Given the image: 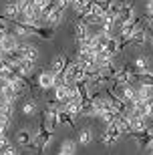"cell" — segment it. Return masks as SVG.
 Listing matches in <instances>:
<instances>
[{
    "label": "cell",
    "mask_w": 153,
    "mask_h": 155,
    "mask_svg": "<svg viewBox=\"0 0 153 155\" xmlns=\"http://www.w3.org/2000/svg\"><path fill=\"white\" fill-rule=\"evenodd\" d=\"M22 111H24V115H34V113H36V105H34V99H32V101H28V103H24Z\"/></svg>",
    "instance_id": "cell-24"
},
{
    "label": "cell",
    "mask_w": 153,
    "mask_h": 155,
    "mask_svg": "<svg viewBox=\"0 0 153 155\" xmlns=\"http://www.w3.org/2000/svg\"><path fill=\"white\" fill-rule=\"evenodd\" d=\"M133 64H135V67H137L139 71H147V61H145L143 57H139V58H137V61H135Z\"/></svg>",
    "instance_id": "cell-27"
},
{
    "label": "cell",
    "mask_w": 153,
    "mask_h": 155,
    "mask_svg": "<svg viewBox=\"0 0 153 155\" xmlns=\"http://www.w3.org/2000/svg\"><path fill=\"white\" fill-rule=\"evenodd\" d=\"M123 135L119 129V125H117V121H113V123H107V129H105V133H103V145H115L117 141H119V137Z\"/></svg>",
    "instance_id": "cell-2"
},
{
    "label": "cell",
    "mask_w": 153,
    "mask_h": 155,
    "mask_svg": "<svg viewBox=\"0 0 153 155\" xmlns=\"http://www.w3.org/2000/svg\"><path fill=\"white\" fill-rule=\"evenodd\" d=\"M145 42H147V32H145L143 28L139 30V32H135V35L129 38V45H133V46H143Z\"/></svg>",
    "instance_id": "cell-17"
},
{
    "label": "cell",
    "mask_w": 153,
    "mask_h": 155,
    "mask_svg": "<svg viewBox=\"0 0 153 155\" xmlns=\"http://www.w3.org/2000/svg\"><path fill=\"white\" fill-rule=\"evenodd\" d=\"M62 20H65V8H61V6H55V8H52V12L46 16L45 24H46V26H51V28H57Z\"/></svg>",
    "instance_id": "cell-8"
},
{
    "label": "cell",
    "mask_w": 153,
    "mask_h": 155,
    "mask_svg": "<svg viewBox=\"0 0 153 155\" xmlns=\"http://www.w3.org/2000/svg\"><path fill=\"white\" fill-rule=\"evenodd\" d=\"M133 16H135V8H133V4H131V2H121V10H119V16L115 18V26L125 24Z\"/></svg>",
    "instance_id": "cell-7"
},
{
    "label": "cell",
    "mask_w": 153,
    "mask_h": 155,
    "mask_svg": "<svg viewBox=\"0 0 153 155\" xmlns=\"http://www.w3.org/2000/svg\"><path fill=\"white\" fill-rule=\"evenodd\" d=\"M58 125H67V127H75V119L67 109H58Z\"/></svg>",
    "instance_id": "cell-16"
},
{
    "label": "cell",
    "mask_w": 153,
    "mask_h": 155,
    "mask_svg": "<svg viewBox=\"0 0 153 155\" xmlns=\"http://www.w3.org/2000/svg\"><path fill=\"white\" fill-rule=\"evenodd\" d=\"M75 147H77V145H75V141H68V139H67V141H65V143L61 145L58 153H61V155H73L75 151H77Z\"/></svg>",
    "instance_id": "cell-20"
},
{
    "label": "cell",
    "mask_w": 153,
    "mask_h": 155,
    "mask_svg": "<svg viewBox=\"0 0 153 155\" xmlns=\"http://www.w3.org/2000/svg\"><path fill=\"white\" fill-rule=\"evenodd\" d=\"M129 137L135 141L139 147H147V143L153 139V129L151 127H145V129H139V131H131L129 133Z\"/></svg>",
    "instance_id": "cell-4"
},
{
    "label": "cell",
    "mask_w": 153,
    "mask_h": 155,
    "mask_svg": "<svg viewBox=\"0 0 153 155\" xmlns=\"http://www.w3.org/2000/svg\"><path fill=\"white\" fill-rule=\"evenodd\" d=\"M16 51L20 52L22 58H28V61H34V63H36V58H38V48L32 46V45H28V42H26V45H18Z\"/></svg>",
    "instance_id": "cell-10"
},
{
    "label": "cell",
    "mask_w": 153,
    "mask_h": 155,
    "mask_svg": "<svg viewBox=\"0 0 153 155\" xmlns=\"http://www.w3.org/2000/svg\"><path fill=\"white\" fill-rule=\"evenodd\" d=\"M40 119L45 121V125H46V129H48V131H55V129H57V125H58V107H57V103L51 105L46 111H42Z\"/></svg>",
    "instance_id": "cell-3"
},
{
    "label": "cell",
    "mask_w": 153,
    "mask_h": 155,
    "mask_svg": "<svg viewBox=\"0 0 153 155\" xmlns=\"http://www.w3.org/2000/svg\"><path fill=\"white\" fill-rule=\"evenodd\" d=\"M119 10H121V2H111V6H109V14H111V16H119Z\"/></svg>",
    "instance_id": "cell-25"
},
{
    "label": "cell",
    "mask_w": 153,
    "mask_h": 155,
    "mask_svg": "<svg viewBox=\"0 0 153 155\" xmlns=\"http://www.w3.org/2000/svg\"><path fill=\"white\" fill-rule=\"evenodd\" d=\"M147 12L153 16V0H149V4H147Z\"/></svg>",
    "instance_id": "cell-28"
},
{
    "label": "cell",
    "mask_w": 153,
    "mask_h": 155,
    "mask_svg": "<svg viewBox=\"0 0 153 155\" xmlns=\"http://www.w3.org/2000/svg\"><path fill=\"white\" fill-rule=\"evenodd\" d=\"M71 61H73V58L68 57V54L61 52V54L55 57V61H52V64H51V71L55 75H65V71H67V67L71 64Z\"/></svg>",
    "instance_id": "cell-6"
},
{
    "label": "cell",
    "mask_w": 153,
    "mask_h": 155,
    "mask_svg": "<svg viewBox=\"0 0 153 155\" xmlns=\"http://www.w3.org/2000/svg\"><path fill=\"white\" fill-rule=\"evenodd\" d=\"M89 35V26H87L83 20H75L73 22V36H75V42H81Z\"/></svg>",
    "instance_id": "cell-12"
},
{
    "label": "cell",
    "mask_w": 153,
    "mask_h": 155,
    "mask_svg": "<svg viewBox=\"0 0 153 155\" xmlns=\"http://www.w3.org/2000/svg\"><path fill=\"white\" fill-rule=\"evenodd\" d=\"M51 139H52V131H48L45 125V121L40 119V125H38V131L34 133V149H45L46 145L51 143Z\"/></svg>",
    "instance_id": "cell-1"
},
{
    "label": "cell",
    "mask_w": 153,
    "mask_h": 155,
    "mask_svg": "<svg viewBox=\"0 0 153 155\" xmlns=\"http://www.w3.org/2000/svg\"><path fill=\"white\" fill-rule=\"evenodd\" d=\"M16 153H18V149L10 143V141H6V143L0 147V155H16Z\"/></svg>",
    "instance_id": "cell-22"
},
{
    "label": "cell",
    "mask_w": 153,
    "mask_h": 155,
    "mask_svg": "<svg viewBox=\"0 0 153 155\" xmlns=\"http://www.w3.org/2000/svg\"><path fill=\"white\" fill-rule=\"evenodd\" d=\"M137 83H143V85L153 87V75L149 73V71H141V73L137 75Z\"/></svg>",
    "instance_id": "cell-21"
},
{
    "label": "cell",
    "mask_w": 153,
    "mask_h": 155,
    "mask_svg": "<svg viewBox=\"0 0 153 155\" xmlns=\"http://www.w3.org/2000/svg\"><path fill=\"white\" fill-rule=\"evenodd\" d=\"M0 99H2V91H0Z\"/></svg>",
    "instance_id": "cell-31"
},
{
    "label": "cell",
    "mask_w": 153,
    "mask_h": 155,
    "mask_svg": "<svg viewBox=\"0 0 153 155\" xmlns=\"http://www.w3.org/2000/svg\"><path fill=\"white\" fill-rule=\"evenodd\" d=\"M16 143L20 147H34V133H30L28 129H20L16 133Z\"/></svg>",
    "instance_id": "cell-11"
},
{
    "label": "cell",
    "mask_w": 153,
    "mask_h": 155,
    "mask_svg": "<svg viewBox=\"0 0 153 155\" xmlns=\"http://www.w3.org/2000/svg\"><path fill=\"white\" fill-rule=\"evenodd\" d=\"M87 4H89V0H75L71 6H73V10H75V12H81Z\"/></svg>",
    "instance_id": "cell-26"
},
{
    "label": "cell",
    "mask_w": 153,
    "mask_h": 155,
    "mask_svg": "<svg viewBox=\"0 0 153 155\" xmlns=\"http://www.w3.org/2000/svg\"><path fill=\"white\" fill-rule=\"evenodd\" d=\"M105 48H107L111 54H119V51H121V46H119V40L117 38H113V36H109V40H107V45H105Z\"/></svg>",
    "instance_id": "cell-19"
},
{
    "label": "cell",
    "mask_w": 153,
    "mask_h": 155,
    "mask_svg": "<svg viewBox=\"0 0 153 155\" xmlns=\"http://www.w3.org/2000/svg\"><path fill=\"white\" fill-rule=\"evenodd\" d=\"M91 139H93L91 129H83V131H81V135H79V143L81 145H89V143H91Z\"/></svg>",
    "instance_id": "cell-23"
},
{
    "label": "cell",
    "mask_w": 153,
    "mask_h": 155,
    "mask_svg": "<svg viewBox=\"0 0 153 155\" xmlns=\"http://www.w3.org/2000/svg\"><path fill=\"white\" fill-rule=\"evenodd\" d=\"M55 101L57 103H67L68 101V85H57L55 87Z\"/></svg>",
    "instance_id": "cell-14"
},
{
    "label": "cell",
    "mask_w": 153,
    "mask_h": 155,
    "mask_svg": "<svg viewBox=\"0 0 153 155\" xmlns=\"http://www.w3.org/2000/svg\"><path fill=\"white\" fill-rule=\"evenodd\" d=\"M18 46V36L12 32V30H8L4 36H2V40H0V48H2V52H10L14 51Z\"/></svg>",
    "instance_id": "cell-9"
},
{
    "label": "cell",
    "mask_w": 153,
    "mask_h": 155,
    "mask_svg": "<svg viewBox=\"0 0 153 155\" xmlns=\"http://www.w3.org/2000/svg\"><path fill=\"white\" fill-rule=\"evenodd\" d=\"M6 141H8V139H6V137H4V135H0V147H2V145H4V143H6Z\"/></svg>",
    "instance_id": "cell-30"
},
{
    "label": "cell",
    "mask_w": 153,
    "mask_h": 155,
    "mask_svg": "<svg viewBox=\"0 0 153 155\" xmlns=\"http://www.w3.org/2000/svg\"><path fill=\"white\" fill-rule=\"evenodd\" d=\"M36 85H38L42 91H46V89H55V87H57V75H55L52 71L38 73V77H36Z\"/></svg>",
    "instance_id": "cell-5"
},
{
    "label": "cell",
    "mask_w": 153,
    "mask_h": 155,
    "mask_svg": "<svg viewBox=\"0 0 153 155\" xmlns=\"http://www.w3.org/2000/svg\"><path fill=\"white\" fill-rule=\"evenodd\" d=\"M137 97L139 99H149V97H153V87H149V85H143V83H137Z\"/></svg>",
    "instance_id": "cell-18"
},
{
    "label": "cell",
    "mask_w": 153,
    "mask_h": 155,
    "mask_svg": "<svg viewBox=\"0 0 153 155\" xmlns=\"http://www.w3.org/2000/svg\"><path fill=\"white\" fill-rule=\"evenodd\" d=\"M117 71H119V69H117V67L113 64V61H111V63H107V64H101V69H99V75H101L103 79L109 83V81H113V79H115Z\"/></svg>",
    "instance_id": "cell-13"
},
{
    "label": "cell",
    "mask_w": 153,
    "mask_h": 155,
    "mask_svg": "<svg viewBox=\"0 0 153 155\" xmlns=\"http://www.w3.org/2000/svg\"><path fill=\"white\" fill-rule=\"evenodd\" d=\"M147 151H149V153H153V139L147 143Z\"/></svg>",
    "instance_id": "cell-29"
},
{
    "label": "cell",
    "mask_w": 153,
    "mask_h": 155,
    "mask_svg": "<svg viewBox=\"0 0 153 155\" xmlns=\"http://www.w3.org/2000/svg\"><path fill=\"white\" fill-rule=\"evenodd\" d=\"M2 14H4V16H8L10 20H16V16H18L16 0H8V2L4 4V8H2Z\"/></svg>",
    "instance_id": "cell-15"
}]
</instances>
